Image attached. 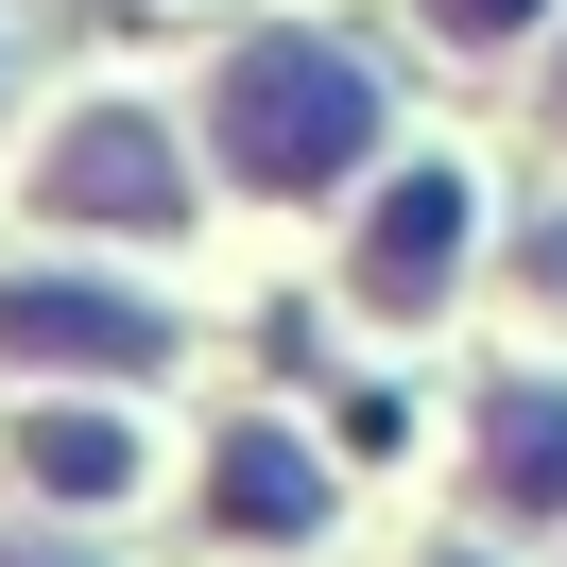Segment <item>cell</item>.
I'll return each instance as SVG.
<instances>
[{"label":"cell","mask_w":567,"mask_h":567,"mask_svg":"<svg viewBox=\"0 0 567 567\" xmlns=\"http://www.w3.org/2000/svg\"><path fill=\"white\" fill-rule=\"evenodd\" d=\"M207 138H224L241 189H327V173H361V138H379V70L327 52V35H241L224 86H207Z\"/></svg>","instance_id":"1"},{"label":"cell","mask_w":567,"mask_h":567,"mask_svg":"<svg viewBox=\"0 0 567 567\" xmlns=\"http://www.w3.org/2000/svg\"><path fill=\"white\" fill-rule=\"evenodd\" d=\"M173 138H155L138 104H86L70 138H52V224H173Z\"/></svg>","instance_id":"2"},{"label":"cell","mask_w":567,"mask_h":567,"mask_svg":"<svg viewBox=\"0 0 567 567\" xmlns=\"http://www.w3.org/2000/svg\"><path fill=\"white\" fill-rule=\"evenodd\" d=\"M155 344H173V327H155L138 292H70V276H18V292H0V361H86V379H138Z\"/></svg>","instance_id":"3"},{"label":"cell","mask_w":567,"mask_h":567,"mask_svg":"<svg viewBox=\"0 0 567 567\" xmlns=\"http://www.w3.org/2000/svg\"><path fill=\"white\" fill-rule=\"evenodd\" d=\"M447 276H464V189H447V173H395V189H379V224H361V310L413 327Z\"/></svg>","instance_id":"4"},{"label":"cell","mask_w":567,"mask_h":567,"mask_svg":"<svg viewBox=\"0 0 567 567\" xmlns=\"http://www.w3.org/2000/svg\"><path fill=\"white\" fill-rule=\"evenodd\" d=\"M207 516H224V533H258V550H292V533H327V464L292 447V430H224Z\"/></svg>","instance_id":"5"},{"label":"cell","mask_w":567,"mask_h":567,"mask_svg":"<svg viewBox=\"0 0 567 567\" xmlns=\"http://www.w3.org/2000/svg\"><path fill=\"white\" fill-rule=\"evenodd\" d=\"M482 498L498 516H567V379H498L482 395Z\"/></svg>","instance_id":"6"},{"label":"cell","mask_w":567,"mask_h":567,"mask_svg":"<svg viewBox=\"0 0 567 567\" xmlns=\"http://www.w3.org/2000/svg\"><path fill=\"white\" fill-rule=\"evenodd\" d=\"M18 464H35V498H121V482H138V430H121V413H35Z\"/></svg>","instance_id":"7"},{"label":"cell","mask_w":567,"mask_h":567,"mask_svg":"<svg viewBox=\"0 0 567 567\" xmlns=\"http://www.w3.org/2000/svg\"><path fill=\"white\" fill-rule=\"evenodd\" d=\"M430 18H447V35H516L533 0H430Z\"/></svg>","instance_id":"8"},{"label":"cell","mask_w":567,"mask_h":567,"mask_svg":"<svg viewBox=\"0 0 567 567\" xmlns=\"http://www.w3.org/2000/svg\"><path fill=\"white\" fill-rule=\"evenodd\" d=\"M516 276H533V292H567V224H533V241H516Z\"/></svg>","instance_id":"9"},{"label":"cell","mask_w":567,"mask_h":567,"mask_svg":"<svg viewBox=\"0 0 567 567\" xmlns=\"http://www.w3.org/2000/svg\"><path fill=\"white\" fill-rule=\"evenodd\" d=\"M0 567H86V550H52V533H0Z\"/></svg>","instance_id":"10"},{"label":"cell","mask_w":567,"mask_h":567,"mask_svg":"<svg viewBox=\"0 0 567 567\" xmlns=\"http://www.w3.org/2000/svg\"><path fill=\"white\" fill-rule=\"evenodd\" d=\"M430 567H482V550H430Z\"/></svg>","instance_id":"11"}]
</instances>
